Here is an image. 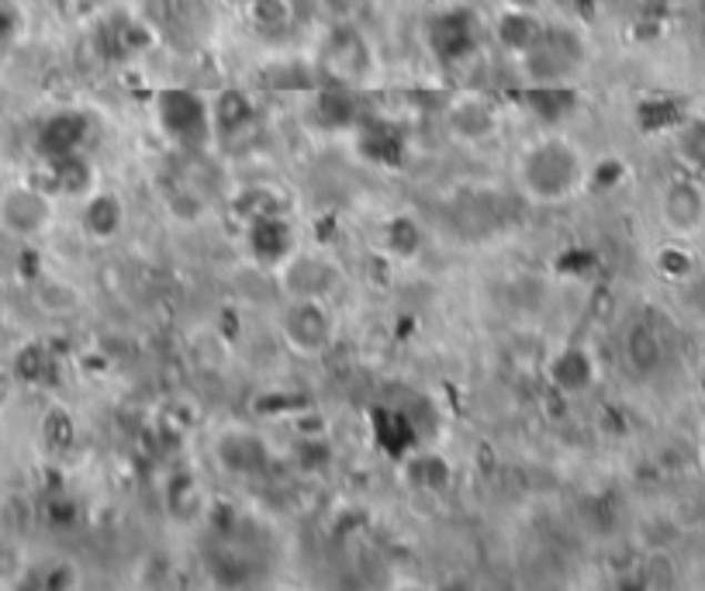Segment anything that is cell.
Wrapping results in <instances>:
<instances>
[{
  "label": "cell",
  "mask_w": 705,
  "mask_h": 591,
  "mask_svg": "<svg viewBox=\"0 0 705 591\" xmlns=\"http://www.w3.org/2000/svg\"><path fill=\"white\" fill-rule=\"evenodd\" d=\"M118 218H121V208L114 197H98L94 204H90L87 212V228L94 235H111L118 228Z\"/></svg>",
  "instance_id": "obj_16"
},
{
  "label": "cell",
  "mask_w": 705,
  "mask_h": 591,
  "mask_svg": "<svg viewBox=\"0 0 705 591\" xmlns=\"http://www.w3.org/2000/svg\"><path fill=\"white\" fill-rule=\"evenodd\" d=\"M394 249L397 253H409V249H415V240H419V235H415V225H409V222H394Z\"/></svg>",
  "instance_id": "obj_18"
},
{
  "label": "cell",
  "mask_w": 705,
  "mask_h": 591,
  "mask_svg": "<svg viewBox=\"0 0 705 591\" xmlns=\"http://www.w3.org/2000/svg\"><path fill=\"white\" fill-rule=\"evenodd\" d=\"M523 55H526V73L536 83H561L581 63V42L567 28H543Z\"/></svg>",
  "instance_id": "obj_2"
},
{
  "label": "cell",
  "mask_w": 705,
  "mask_h": 591,
  "mask_svg": "<svg viewBox=\"0 0 705 591\" xmlns=\"http://www.w3.org/2000/svg\"><path fill=\"white\" fill-rule=\"evenodd\" d=\"M471 21L467 14H443L433 21V49L443 59H460L471 49Z\"/></svg>",
  "instance_id": "obj_6"
},
{
  "label": "cell",
  "mask_w": 705,
  "mask_h": 591,
  "mask_svg": "<svg viewBox=\"0 0 705 591\" xmlns=\"http://www.w3.org/2000/svg\"><path fill=\"white\" fill-rule=\"evenodd\" d=\"M246 122H250V101L242 94H222L214 101V125H219L222 135L239 132Z\"/></svg>",
  "instance_id": "obj_13"
},
{
  "label": "cell",
  "mask_w": 705,
  "mask_h": 591,
  "mask_svg": "<svg viewBox=\"0 0 705 591\" xmlns=\"http://www.w3.org/2000/svg\"><path fill=\"white\" fill-rule=\"evenodd\" d=\"M574 4H581V8H585V11H588L592 4H598V0H574Z\"/></svg>",
  "instance_id": "obj_21"
},
{
  "label": "cell",
  "mask_w": 705,
  "mask_h": 591,
  "mask_svg": "<svg viewBox=\"0 0 705 591\" xmlns=\"http://www.w3.org/2000/svg\"><path fill=\"white\" fill-rule=\"evenodd\" d=\"M250 243L256 249L260 259H281L291 246V228L278 218V215H263L253 218V232H250Z\"/></svg>",
  "instance_id": "obj_7"
},
{
  "label": "cell",
  "mask_w": 705,
  "mask_h": 591,
  "mask_svg": "<svg viewBox=\"0 0 705 591\" xmlns=\"http://www.w3.org/2000/svg\"><path fill=\"white\" fill-rule=\"evenodd\" d=\"M329 63L340 73H346V77H356L366 67V49H363V42H360V35L353 32V28H340V32L332 35Z\"/></svg>",
  "instance_id": "obj_8"
},
{
  "label": "cell",
  "mask_w": 705,
  "mask_h": 591,
  "mask_svg": "<svg viewBox=\"0 0 705 591\" xmlns=\"http://www.w3.org/2000/svg\"><path fill=\"white\" fill-rule=\"evenodd\" d=\"M83 135H87V118L83 114H59V118H52V122L42 129L39 145H42L46 156L67 160V156L77 153V145L83 142Z\"/></svg>",
  "instance_id": "obj_5"
},
{
  "label": "cell",
  "mask_w": 705,
  "mask_h": 591,
  "mask_svg": "<svg viewBox=\"0 0 705 591\" xmlns=\"http://www.w3.org/2000/svg\"><path fill=\"white\" fill-rule=\"evenodd\" d=\"M626 353L630 360L636 367H654L661 360V346H657V336L647 329V325H636V329L626 336Z\"/></svg>",
  "instance_id": "obj_15"
},
{
  "label": "cell",
  "mask_w": 705,
  "mask_h": 591,
  "mask_svg": "<svg viewBox=\"0 0 705 591\" xmlns=\"http://www.w3.org/2000/svg\"><path fill=\"white\" fill-rule=\"evenodd\" d=\"M664 215H667V222L674 228H692L702 218V197L688 184L671 187L667 191V201H664Z\"/></svg>",
  "instance_id": "obj_9"
},
{
  "label": "cell",
  "mask_w": 705,
  "mask_h": 591,
  "mask_svg": "<svg viewBox=\"0 0 705 591\" xmlns=\"http://www.w3.org/2000/svg\"><path fill=\"white\" fill-rule=\"evenodd\" d=\"M487 125H492V118H487L484 111H477V104H464V111L456 114V129H464L471 139L484 135Z\"/></svg>",
  "instance_id": "obj_17"
},
{
  "label": "cell",
  "mask_w": 705,
  "mask_h": 591,
  "mask_svg": "<svg viewBox=\"0 0 705 591\" xmlns=\"http://www.w3.org/2000/svg\"><path fill=\"white\" fill-rule=\"evenodd\" d=\"M523 98L543 118H561V114H567L577 104V94H571L567 86H561V83H540L533 94H523Z\"/></svg>",
  "instance_id": "obj_11"
},
{
  "label": "cell",
  "mask_w": 705,
  "mask_h": 591,
  "mask_svg": "<svg viewBox=\"0 0 705 591\" xmlns=\"http://www.w3.org/2000/svg\"><path fill=\"white\" fill-rule=\"evenodd\" d=\"M512 4H515L518 11H533V8L540 4V0H512Z\"/></svg>",
  "instance_id": "obj_20"
},
{
  "label": "cell",
  "mask_w": 705,
  "mask_h": 591,
  "mask_svg": "<svg viewBox=\"0 0 705 591\" xmlns=\"http://www.w3.org/2000/svg\"><path fill=\"white\" fill-rule=\"evenodd\" d=\"M543 32V24L530 14V11H512V14H505L502 18V24H498V39L508 45V49H515V52H526L533 42H536V35Z\"/></svg>",
  "instance_id": "obj_10"
},
{
  "label": "cell",
  "mask_w": 705,
  "mask_h": 591,
  "mask_svg": "<svg viewBox=\"0 0 705 591\" xmlns=\"http://www.w3.org/2000/svg\"><path fill=\"white\" fill-rule=\"evenodd\" d=\"M577 156L567 150L564 142H543L526 156L523 181L536 197H564L577 184Z\"/></svg>",
  "instance_id": "obj_1"
},
{
  "label": "cell",
  "mask_w": 705,
  "mask_h": 591,
  "mask_svg": "<svg viewBox=\"0 0 705 591\" xmlns=\"http://www.w3.org/2000/svg\"><path fill=\"white\" fill-rule=\"evenodd\" d=\"M322 4L332 18H350L360 8V0H322Z\"/></svg>",
  "instance_id": "obj_19"
},
{
  "label": "cell",
  "mask_w": 705,
  "mask_h": 591,
  "mask_svg": "<svg viewBox=\"0 0 705 591\" xmlns=\"http://www.w3.org/2000/svg\"><path fill=\"white\" fill-rule=\"evenodd\" d=\"M554 380L561 384V388L567 391H581V388H588V380H592V364L585 353H564V357L554 364Z\"/></svg>",
  "instance_id": "obj_12"
},
{
  "label": "cell",
  "mask_w": 705,
  "mask_h": 591,
  "mask_svg": "<svg viewBox=\"0 0 705 591\" xmlns=\"http://www.w3.org/2000/svg\"><path fill=\"white\" fill-rule=\"evenodd\" d=\"M160 122L170 135L177 139H188V135H204L208 129V114H204V104L188 94V91H167L160 94Z\"/></svg>",
  "instance_id": "obj_4"
},
{
  "label": "cell",
  "mask_w": 705,
  "mask_h": 591,
  "mask_svg": "<svg viewBox=\"0 0 705 591\" xmlns=\"http://www.w3.org/2000/svg\"><path fill=\"white\" fill-rule=\"evenodd\" d=\"M284 333H288V343H291L298 353H309V357H315V353H322V349L329 346L332 322H329V315H325L312 298H301V302L288 312Z\"/></svg>",
  "instance_id": "obj_3"
},
{
  "label": "cell",
  "mask_w": 705,
  "mask_h": 591,
  "mask_svg": "<svg viewBox=\"0 0 705 591\" xmlns=\"http://www.w3.org/2000/svg\"><path fill=\"white\" fill-rule=\"evenodd\" d=\"M319 118H322L325 125H332V129L350 125L353 118H356V104H353V98L346 91H329L319 101Z\"/></svg>",
  "instance_id": "obj_14"
}]
</instances>
